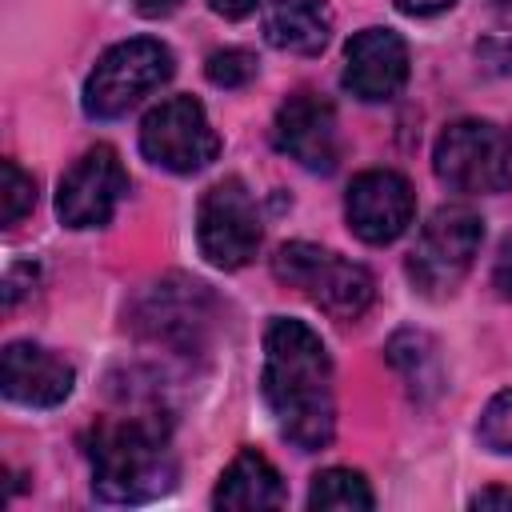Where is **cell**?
I'll use <instances>...</instances> for the list:
<instances>
[{
    "label": "cell",
    "instance_id": "16",
    "mask_svg": "<svg viewBox=\"0 0 512 512\" xmlns=\"http://www.w3.org/2000/svg\"><path fill=\"white\" fill-rule=\"evenodd\" d=\"M200 304H208L204 284H196V280H164V284H152L148 304L140 312V324L156 340L192 344V336H196V328L204 320L200 316Z\"/></svg>",
    "mask_w": 512,
    "mask_h": 512
},
{
    "label": "cell",
    "instance_id": "22",
    "mask_svg": "<svg viewBox=\"0 0 512 512\" xmlns=\"http://www.w3.org/2000/svg\"><path fill=\"white\" fill-rule=\"evenodd\" d=\"M400 12H408V16H436V12H444V8H452L456 0H392Z\"/></svg>",
    "mask_w": 512,
    "mask_h": 512
},
{
    "label": "cell",
    "instance_id": "4",
    "mask_svg": "<svg viewBox=\"0 0 512 512\" xmlns=\"http://www.w3.org/2000/svg\"><path fill=\"white\" fill-rule=\"evenodd\" d=\"M168 76H172L168 44L152 36L112 44L84 80V112L96 120H116L132 112L148 92H156Z\"/></svg>",
    "mask_w": 512,
    "mask_h": 512
},
{
    "label": "cell",
    "instance_id": "19",
    "mask_svg": "<svg viewBox=\"0 0 512 512\" xmlns=\"http://www.w3.org/2000/svg\"><path fill=\"white\" fill-rule=\"evenodd\" d=\"M476 440H480L488 452H496V456L512 452V388L496 392V396L484 404V412H480V420H476Z\"/></svg>",
    "mask_w": 512,
    "mask_h": 512
},
{
    "label": "cell",
    "instance_id": "5",
    "mask_svg": "<svg viewBox=\"0 0 512 512\" xmlns=\"http://www.w3.org/2000/svg\"><path fill=\"white\" fill-rule=\"evenodd\" d=\"M432 168L456 192H504L512 184V140L488 120H456L436 136Z\"/></svg>",
    "mask_w": 512,
    "mask_h": 512
},
{
    "label": "cell",
    "instance_id": "13",
    "mask_svg": "<svg viewBox=\"0 0 512 512\" xmlns=\"http://www.w3.org/2000/svg\"><path fill=\"white\" fill-rule=\"evenodd\" d=\"M0 384H4V396L24 408H56L72 396L76 372L56 352L16 340L0 356Z\"/></svg>",
    "mask_w": 512,
    "mask_h": 512
},
{
    "label": "cell",
    "instance_id": "11",
    "mask_svg": "<svg viewBox=\"0 0 512 512\" xmlns=\"http://www.w3.org/2000/svg\"><path fill=\"white\" fill-rule=\"evenodd\" d=\"M276 148L296 160L308 172H332L340 160V132H336V108L316 92H296L280 104L272 120Z\"/></svg>",
    "mask_w": 512,
    "mask_h": 512
},
{
    "label": "cell",
    "instance_id": "6",
    "mask_svg": "<svg viewBox=\"0 0 512 512\" xmlns=\"http://www.w3.org/2000/svg\"><path fill=\"white\" fill-rule=\"evenodd\" d=\"M140 152L176 176H192L208 168L220 152V136L208 124V112L192 96H168L160 100L144 124H140Z\"/></svg>",
    "mask_w": 512,
    "mask_h": 512
},
{
    "label": "cell",
    "instance_id": "26",
    "mask_svg": "<svg viewBox=\"0 0 512 512\" xmlns=\"http://www.w3.org/2000/svg\"><path fill=\"white\" fill-rule=\"evenodd\" d=\"M508 140H512V136H508Z\"/></svg>",
    "mask_w": 512,
    "mask_h": 512
},
{
    "label": "cell",
    "instance_id": "1",
    "mask_svg": "<svg viewBox=\"0 0 512 512\" xmlns=\"http://www.w3.org/2000/svg\"><path fill=\"white\" fill-rule=\"evenodd\" d=\"M264 400L300 452H316L332 440V360L324 340L304 320H272L264 332Z\"/></svg>",
    "mask_w": 512,
    "mask_h": 512
},
{
    "label": "cell",
    "instance_id": "24",
    "mask_svg": "<svg viewBox=\"0 0 512 512\" xmlns=\"http://www.w3.org/2000/svg\"><path fill=\"white\" fill-rule=\"evenodd\" d=\"M132 4H136L140 16H168V12L180 8V0H132Z\"/></svg>",
    "mask_w": 512,
    "mask_h": 512
},
{
    "label": "cell",
    "instance_id": "7",
    "mask_svg": "<svg viewBox=\"0 0 512 512\" xmlns=\"http://www.w3.org/2000/svg\"><path fill=\"white\" fill-rule=\"evenodd\" d=\"M480 240H484V220L472 208H464V204L436 208L416 236V248L408 260L412 280L424 292H452L464 280V272L472 268Z\"/></svg>",
    "mask_w": 512,
    "mask_h": 512
},
{
    "label": "cell",
    "instance_id": "18",
    "mask_svg": "<svg viewBox=\"0 0 512 512\" xmlns=\"http://www.w3.org/2000/svg\"><path fill=\"white\" fill-rule=\"evenodd\" d=\"M36 204V180L16 164V160H4L0 164V220L4 228L20 224Z\"/></svg>",
    "mask_w": 512,
    "mask_h": 512
},
{
    "label": "cell",
    "instance_id": "17",
    "mask_svg": "<svg viewBox=\"0 0 512 512\" xmlns=\"http://www.w3.org/2000/svg\"><path fill=\"white\" fill-rule=\"evenodd\" d=\"M376 496L368 488V480L352 468H324L312 476L308 488V508H336V512H352V508H372Z\"/></svg>",
    "mask_w": 512,
    "mask_h": 512
},
{
    "label": "cell",
    "instance_id": "15",
    "mask_svg": "<svg viewBox=\"0 0 512 512\" xmlns=\"http://www.w3.org/2000/svg\"><path fill=\"white\" fill-rule=\"evenodd\" d=\"M332 36V12L324 0H272L264 12V40L280 52L316 56Z\"/></svg>",
    "mask_w": 512,
    "mask_h": 512
},
{
    "label": "cell",
    "instance_id": "23",
    "mask_svg": "<svg viewBox=\"0 0 512 512\" xmlns=\"http://www.w3.org/2000/svg\"><path fill=\"white\" fill-rule=\"evenodd\" d=\"M472 508H512V492L508 488H484L472 496Z\"/></svg>",
    "mask_w": 512,
    "mask_h": 512
},
{
    "label": "cell",
    "instance_id": "20",
    "mask_svg": "<svg viewBox=\"0 0 512 512\" xmlns=\"http://www.w3.org/2000/svg\"><path fill=\"white\" fill-rule=\"evenodd\" d=\"M204 72H208V80L216 88H244L256 76V56L244 52V48H224V52H212L208 56Z\"/></svg>",
    "mask_w": 512,
    "mask_h": 512
},
{
    "label": "cell",
    "instance_id": "8",
    "mask_svg": "<svg viewBox=\"0 0 512 512\" xmlns=\"http://www.w3.org/2000/svg\"><path fill=\"white\" fill-rule=\"evenodd\" d=\"M196 240H200V252L208 256V264L228 268V272L244 268L256 256L260 216H256V200L244 188V180L228 176L204 192L200 212H196Z\"/></svg>",
    "mask_w": 512,
    "mask_h": 512
},
{
    "label": "cell",
    "instance_id": "25",
    "mask_svg": "<svg viewBox=\"0 0 512 512\" xmlns=\"http://www.w3.org/2000/svg\"><path fill=\"white\" fill-rule=\"evenodd\" d=\"M492 4H496L500 12H512V0H492Z\"/></svg>",
    "mask_w": 512,
    "mask_h": 512
},
{
    "label": "cell",
    "instance_id": "10",
    "mask_svg": "<svg viewBox=\"0 0 512 512\" xmlns=\"http://www.w3.org/2000/svg\"><path fill=\"white\" fill-rule=\"evenodd\" d=\"M344 216L364 244H392L416 216L412 184L392 168H368L348 184Z\"/></svg>",
    "mask_w": 512,
    "mask_h": 512
},
{
    "label": "cell",
    "instance_id": "9",
    "mask_svg": "<svg viewBox=\"0 0 512 512\" xmlns=\"http://www.w3.org/2000/svg\"><path fill=\"white\" fill-rule=\"evenodd\" d=\"M128 192V172L112 144L88 148L56 188V216L64 228H100L116 216Z\"/></svg>",
    "mask_w": 512,
    "mask_h": 512
},
{
    "label": "cell",
    "instance_id": "12",
    "mask_svg": "<svg viewBox=\"0 0 512 512\" xmlns=\"http://www.w3.org/2000/svg\"><path fill=\"white\" fill-rule=\"evenodd\" d=\"M340 80L364 104L392 100L408 80V44L392 28L356 32L344 48V76Z\"/></svg>",
    "mask_w": 512,
    "mask_h": 512
},
{
    "label": "cell",
    "instance_id": "3",
    "mask_svg": "<svg viewBox=\"0 0 512 512\" xmlns=\"http://www.w3.org/2000/svg\"><path fill=\"white\" fill-rule=\"evenodd\" d=\"M272 272H276V280L300 288L312 304H320L336 320H356L376 296V280L364 264H352V260H344L320 244H308V240L284 244L272 256Z\"/></svg>",
    "mask_w": 512,
    "mask_h": 512
},
{
    "label": "cell",
    "instance_id": "2",
    "mask_svg": "<svg viewBox=\"0 0 512 512\" xmlns=\"http://www.w3.org/2000/svg\"><path fill=\"white\" fill-rule=\"evenodd\" d=\"M92 488L112 504H140L172 488L168 440L148 420H104L88 444Z\"/></svg>",
    "mask_w": 512,
    "mask_h": 512
},
{
    "label": "cell",
    "instance_id": "14",
    "mask_svg": "<svg viewBox=\"0 0 512 512\" xmlns=\"http://www.w3.org/2000/svg\"><path fill=\"white\" fill-rule=\"evenodd\" d=\"M216 508H240V512H260V508H280L284 504V480L276 464L252 448L236 452V460L224 468L212 492Z\"/></svg>",
    "mask_w": 512,
    "mask_h": 512
},
{
    "label": "cell",
    "instance_id": "21",
    "mask_svg": "<svg viewBox=\"0 0 512 512\" xmlns=\"http://www.w3.org/2000/svg\"><path fill=\"white\" fill-rule=\"evenodd\" d=\"M208 4H212V12H220L224 20H244V16L256 12L260 0H208Z\"/></svg>",
    "mask_w": 512,
    "mask_h": 512
}]
</instances>
